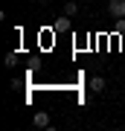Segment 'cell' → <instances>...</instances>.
Instances as JSON below:
<instances>
[{
	"mask_svg": "<svg viewBox=\"0 0 125 131\" xmlns=\"http://www.w3.org/2000/svg\"><path fill=\"white\" fill-rule=\"evenodd\" d=\"M113 29H116V35H125V18H116Z\"/></svg>",
	"mask_w": 125,
	"mask_h": 131,
	"instance_id": "52a82bcc",
	"label": "cell"
},
{
	"mask_svg": "<svg viewBox=\"0 0 125 131\" xmlns=\"http://www.w3.org/2000/svg\"><path fill=\"white\" fill-rule=\"evenodd\" d=\"M76 12H79V3H76V0H67V3H64V15H70V18H73Z\"/></svg>",
	"mask_w": 125,
	"mask_h": 131,
	"instance_id": "5b68a950",
	"label": "cell"
},
{
	"mask_svg": "<svg viewBox=\"0 0 125 131\" xmlns=\"http://www.w3.org/2000/svg\"><path fill=\"white\" fill-rule=\"evenodd\" d=\"M90 90H93V93H102V90H105V79H102V76H93V79H90Z\"/></svg>",
	"mask_w": 125,
	"mask_h": 131,
	"instance_id": "3957f363",
	"label": "cell"
},
{
	"mask_svg": "<svg viewBox=\"0 0 125 131\" xmlns=\"http://www.w3.org/2000/svg\"><path fill=\"white\" fill-rule=\"evenodd\" d=\"M38 3H47V0H38Z\"/></svg>",
	"mask_w": 125,
	"mask_h": 131,
	"instance_id": "ba28073f",
	"label": "cell"
},
{
	"mask_svg": "<svg viewBox=\"0 0 125 131\" xmlns=\"http://www.w3.org/2000/svg\"><path fill=\"white\" fill-rule=\"evenodd\" d=\"M3 64H6V67H15V64H18V56H15V52H6Z\"/></svg>",
	"mask_w": 125,
	"mask_h": 131,
	"instance_id": "8992f818",
	"label": "cell"
},
{
	"mask_svg": "<svg viewBox=\"0 0 125 131\" xmlns=\"http://www.w3.org/2000/svg\"><path fill=\"white\" fill-rule=\"evenodd\" d=\"M67 29H70V15H67V18H58V20H55V32H67Z\"/></svg>",
	"mask_w": 125,
	"mask_h": 131,
	"instance_id": "277c9868",
	"label": "cell"
},
{
	"mask_svg": "<svg viewBox=\"0 0 125 131\" xmlns=\"http://www.w3.org/2000/svg\"><path fill=\"white\" fill-rule=\"evenodd\" d=\"M108 12H111L113 18H125V0H111V3H108Z\"/></svg>",
	"mask_w": 125,
	"mask_h": 131,
	"instance_id": "6da1fadb",
	"label": "cell"
},
{
	"mask_svg": "<svg viewBox=\"0 0 125 131\" xmlns=\"http://www.w3.org/2000/svg\"><path fill=\"white\" fill-rule=\"evenodd\" d=\"M32 122H35L38 128H47V125H50V114H47V111H38L35 117H32Z\"/></svg>",
	"mask_w": 125,
	"mask_h": 131,
	"instance_id": "7a4b0ae2",
	"label": "cell"
}]
</instances>
